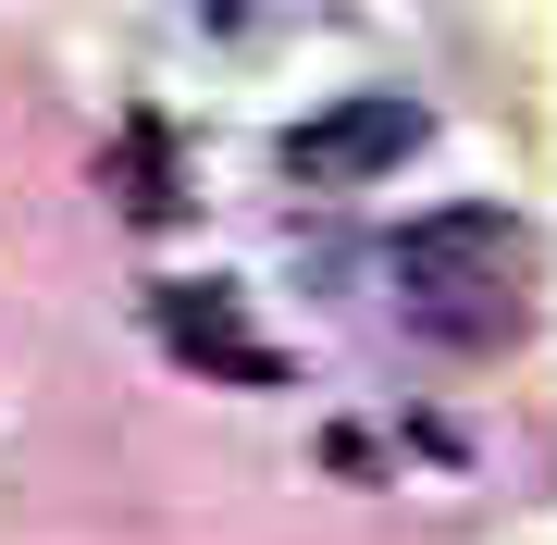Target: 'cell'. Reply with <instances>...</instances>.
<instances>
[{
  "label": "cell",
  "instance_id": "cell-1",
  "mask_svg": "<svg viewBox=\"0 0 557 545\" xmlns=\"http://www.w3.org/2000/svg\"><path fill=\"white\" fill-rule=\"evenodd\" d=\"M397 285H409V298L520 285V211H496V199H446V211L397 223Z\"/></svg>",
  "mask_w": 557,
  "mask_h": 545
},
{
  "label": "cell",
  "instance_id": "cell-2",
  "mask_svg": "<svg viewBox=\"0 0 557 545\" xmlns=\"http://www.w3.org/2000/svg\"><path fill=\"white\" fill-rule=\"evenodd\" d=\"M409 149H421V100L372 87V100H335L322 124H298V137H285V174L298 186H372V174H397Z\"/></svg>",
  "mask_w": 557,
  "mask_h": 545
},
{
  "label": "cell",
  "instance_id": "cell-3",
  "mask_svg": "<svg viewBox=\"0 0 557 545\" xmlns=\"http://www.w3.org/2000/svg\"><path fill=\"white\" fill-rule=\"evenodd\" d=\"M149 323L174 360H199L223 384H285V360L248 335V310H236V285H149Z\"/></svg>",
  "mask_w": 557,
  "mask_h": 545
},
{
  "label": "cell",
  "instance_id": "cell-4",
  "mask_svg": "<svg viewBox=\"0 0 557 545\" xmlns=\"http://www.w3.org/2000/svg\"><path fill=\"white\" fill-rule=\"evenodd\" d=\"M211 13H223V25H248V13H260V0H211Z\"/></svg>",
  "mask_w": 557,
  "mask_h": 545
}]
</instances>
